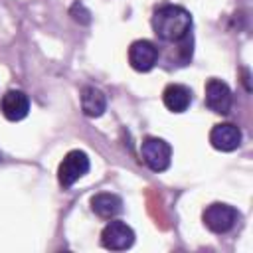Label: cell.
<instances>
[{"label": "cell", "mask_w": 253, "mask_h": 253, "mask_svg": "<svg viewBox=\"0 0 253 253\" xmlns=\"http://www.w3.org/2000/svg\"><path fill=\"white\" fill-rule=\"evenodd\" d=\"M192 28V16L186 8L176 4L160 6L152 16V30L162 42H182L188 38Z\"/></svg>", "instance_id": "6da1fadb"}, {"label": "cell", "mask_w": 253, "mask_h": 253, "mask_svg": "<svg viewBox=\"0 0 253 253\" xmlns=\"http://www.w3.org/2000/svg\"><path fill=\"white\" fill-rule=\"evenodd\" d=\"M140 158L152 172H164L172 162V148L164 138L146 136L140 144Z\"/></svg>", "instance_id": "7a4b0ae2"}, {"label": "cell", "mask_w": 253, "mask_h": 253, "mask_svg": "<svg viewBox=\"0 0 253 253\" xmlns=\"http://www.w3.org/2000/svg\"><path fill=\"white\" fill-rule=\"evenodd\" d=\"M237 210L229 204H221V202H215V204H210L206 210H204V225L213 231V233H227L235 227L237 223Z\"/></svg>", "instance_id": "3957f363"}, {"label": "cell", "mask_w": 253, "mask_h": 253, "mask_svg": "<svg viewBox=\"0 0 253 253\" xmlns=\"http://www.w3.org/2000/svg\"><path fill=\"white\" fill-rule=\"evenodd\" d=\"M89 156L83 150H69L59 168H57V180L63 188H71L79 178H83L89 172Z\"/></svg>", "instance_id": "277c9868"}, {"label": "cell", "mask_w": 253, "mask_h": 253, "mask_svg": "<svg viewBox=\"0 0 253 253\" xmlns=\"http://www.w3.org/2000/svg\"><path fill=\"white\" fill-rule=\"evenodd\" d=\"M101 243L111 251H125L134 243V231L121 219H109V223L101 231Z\"/></svg>", "instance_id": "5b68a950"}, {"label": "cell", "mask_w": 253, "mask_h": 253, "mask_svg": "<svg viewBox=\"0 0 253 253\" xmlns=\"http://www.w3.org/2000/svg\"><path fill=\"white\" fill-rule=\"evenodd\" d=\"M233 95L225 81L221 79H210L206 83V107L217 115H227L231 111Z\"/></svg>", "instance_id": "8992f818"}, {"label": "cell", "mask_w": 253, "mask_h": 253, "mask_svg": "<svg viewBox=\"0 0 253 253\" xmlns=\"http://www.w3.org/2000/svg\"><path fill=\"white\" fill-rule=\"evenodd\" d=\"M158 61V47L150 40H136L128 47V63L134 71L146 73Z\"/></svg>", "instance_id": "52a82bcc"}, {"label": "cell", "mask_w": 253, "mask_h": 253, "mask_svg": "<svg viewBox=\"0 0 253 253\" xmlns=\"http://www.w3.org/2000/svg\"><path fill=\"white\" fill-rule=\"evenodd\" d=\"M0 111L8 121H22L30 113V97L20 89H10L0 99Z\"/></svg>", "instance_id": "ba28073f"}, {"label": "cell", "mask_w": 253, "mask_h": 253, "mask_svg": "<svg viewBox=\"0 0 253 253\" xmlns=\"http://www.w3.org/2000/svg\"><path fill=\"white\" fill-rule=\"evenodd\" d=\"M241 130L233 123H219L210 130V142L215 150L221 152H231L241 144Z\"/></svg>", "instance_id": "9c48e42d"}, {"label": "cell", "mask_w": 253, "mask_h": 253, "mask_svg": "<svg viewBox=\"0 0 253 253\" xmlns=\"http://www.w3.org/2000/svg\"><path fill=\"white\" fill-rule=\"evenodd\" d=\"M162 101L168 111L184 113L192 103V91H190V87H186L182 83H170L162 91Z\"/></svg>", "instance_id": "30bf717a"}, {"label": "cell", "mask_w": 253, "mask_h": 253, "mask_svg": "<svg viewBox=\"0 0 253 253\" xmlns=\"http://www.w3.org/2000/svg\"><path fill=\"white\" fill-rule=\"evenodd\" d=\"M81 109L87 117L97 119L107 111V95L93 85H85L81 89Z\"/></svg>", "instance_id": "8fae6325"}, {"label": "cell", "mask_w": 253, "mask_h": 253, "mask_svg": "<svg viewBox=\"0 0 253 253\" xmlns=\"http://www.w3.org/2000/svg\"><path fill=\"white\" fill-rule=\"evenodd\" d=\"M91 210L101 217V219H113L123 211V200L117 194L101 192L91 198Z\"/></svg>", "instance_id": "7c38bea8"}]
</instances>
